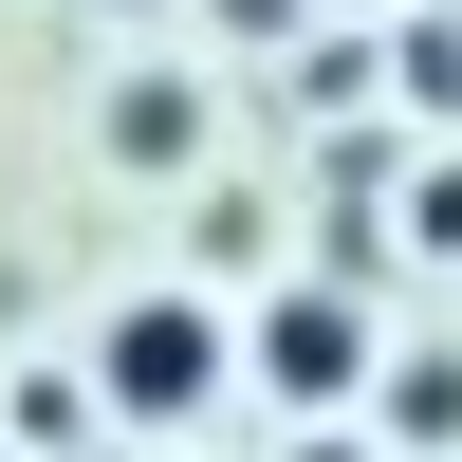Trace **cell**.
<instances>
[{"mask_svg":"<svg viewBox=\"0 0 462 462\" xmlns=\"http://www.w3.org/2000/svg\"><path fill=\"white\" fill-rule=\"evenodd\" d=\"M259 370H278L296 407H333V389H370V315H352V296H278V333H259Z\"/></svg>","mask_w":462,"mask_h":462,"instance_id":"cell-2","label":"cell"},{"mask_svg":"<svg viewBox=\"0 0 462 462\" xmlns=\"http://www.w3.org/2000/svg\"><path fill=\"white\" fill-rule=\"evenodd\" d=\"M204 389H222V333L185 315V296H130V315H111V407L167 426V407H204Z\"/></svg>","mask_w":462,"mask_h":462,"instance_id":"cell-1","label":"cell"}]
</instances>
